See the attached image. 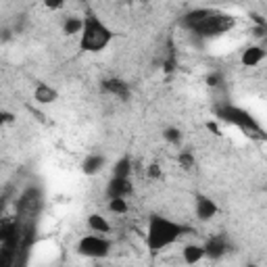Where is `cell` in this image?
I'll return each mask as SVG.
<instances>
[{
    "instance_id": "obj_1",
    "label": "cell",
    "mask_w": 267,
    "mask_h": 267,
    "mask_svg": "<svg viewBox=\"0 0 267 267\" xmlns=\"http://www.w3.org/2000/svg\"><path fill=\"white\" fill-rule=\"evenodd\" d=\"M184 232H188L186 226L182 224H175V221L161 217V215H154L148 221V230H146V247L152 253H159L180 238Z\"/></svg>"
},
{
    "instance_id": "obj_2",
    "label": "cell",
    "mask_w": 267,
    "mask_h": 267,
    "mask_svg": "<svg viewBox=\"0 0 267 267\" xmlns=\"http://www.w3.org/2000/svg\"><path fill=\"white\" fill-rule=\"evenodd\" d=\"M111 40H113V32L94 13H88L79 32V48L86 52H100L109 46Z\"/></svg>"
},
{
    "instance_id": "obj_3",
    "label": "cell",
    "mask_w": 267,
    "mask_h": 267,
    "mask_svg": "<svg viewBox=\"0 0 267 267\" xmlns=\"http://www.w3.org/2000/svg\"><path fill=\"white\" fill-rule=\"evenodd\" d=\"M234 25H236V19L232 15L215 11V9H209V13L203 17V21H200L192 32L196 36H200V38H215V36H221V34L230 32Z\"/></svg>"
},
{
    "instance_id": "obj_4",
    "label": "cell",
    "mask_w": 267,
    "mask_h": 267,
    "mask_svg": "<svg viewBox=\"0 0 267 267\" xmlns=\"http://www.w3.org/2000/svg\"><path fill=\"white\" fill-rule=\"evenodd\" d=\"M215 113L217 117H221L224 121L228 123H234L242 129H247V131H255V134H263V129L259 127V123L255 121V117L251 113H247L244 109L240 106H234V104H221L215 109Z\"/></svg>"
},
{
    "instance_id": "obj_5",
    "label": "cell",
    "mask_w": 267,
    "mask_h": 267,
    "mask_svg": "<svg viewBox=\"0 0 267 267\" xmlns=\"http://www.w3.org/2000/svg\"><path fill=\"white\" fill-rule=\"evenodd\" d=\"M77 251L84 257H90V259H100L106 257L111 251V242L100 234V236H86L79 240L77 244Z\"/></svg>"
},
{
    "instance_id": "obj_6",
    "label": "cell",
    "mask_w": 267,
    "mask_h": 267,
    "mask_svg": "<svg viewBox=\"0 0 267 267\" xmlns=\"http://www.w3.org/2000/svg\"><path fill=\"white\" fill-rule=\"evenodd\" d=\"M19 230L15 234H11L9 238L0 240V267H9L15 261V253L19 247Z\"/></svg>"
},
{
    "instance_id": "obj_7",
    "label": "cell",
    "mask_w": 267,
    "mask_h": 267,
    "mask_svg": "<svg viewBox=\"0 0 267 267\" xmlns=\"http://www.w3.org/2000/svg\"><path fill=\"white\" fill-rule=\"evenodd\" d=\"M131 182L129 177H113L106 186V196L109 198H125L131 194Z\"/></svg>"
},
{
    "instance_id": "obj_8",
    "label": "cell",
    "mask_w": 267,
    "mask_h": 267,
    "mask_svg": "<svg viewBox=\"0 0 267 267\" xmlns=\"http://www.w3.org/2000/svg\"><path fill=\"white\" fill-rule=\"evenodd\" d=\"M102 90L109 92V94H113L121 100H127L129 98V86L121 79H115V77H111V79H104L102 82Z\"/></svg>"
},
{
    "instance_id": "obj_9",
    "label": "cell",
    "mask_w": 267,
    "mask_h": 267,
    "mask_svg": "<svg viewBox=\"0 0 267 267\" xmlns=\"http://www.w3.org/2000/svg\"><path fill=\"white\" fill-rule=\"evenodd\" d=\"M217 213V205L209 196H198L196 198V215L200 221H209L211 217H215Z\"/></svg>"
},
{
    "instance_id": "obj_10",
    "label": "cell",
    "mask_w": 267,
    "mask_h": 267,
    "mask_svg": "<svg viewBox=\"0 0 267 267\" xmlns=\"http://www.w3.org/2000/svg\"><path fill=\"white\" fill-rule=\"evenodd\" d=\"M34 98L40 104H52V102L59 100V92L55 90L52 86H48V84H38L36 90H34Z\"/></svg>"
},
{
    "instance_id": "obj_11",
    "label": "cell",
    "mask_w": 267,
    "mask_h": 267,
    "mask_svg": "<svg viewBox=\"0 0 267 267\" xmlns=\"http://www.w3.org/2000/svg\"><path fill=\"white\" fill-rule=\"evenodd\" d=\"M205 249V257L209 259H217L226 253V238L224 236H213L207 240V244H203Z\"/></svg>"
},
{
    "instance_id": "obj_12",
    "label": "cell",
    "mask_w": 267,
    "mask_h": 267,
    "mask_svg": "<svg viewBox=\"0 0 267 267\" xmlns=\"http://www.w3.org/2000/svg\"><path fill=\"white\" fill-rule=\"evenodd\" d=\"M265 59V50H263V46H249L247 50L242 52V65L244 67H255V65H259L261 61Z\"/></svg>"
},
{
    "instance_id": "obj_13",
    "label": "cell",
    "mask_w": 267,
    "mask_h": 267,
    "mask_svg": "<svg viewBox=\"0 0 267 267\" xmlns=\"http://www.w3.org/2000/svg\"><path fill=\"white\" fill-rule=\"evenodd\" d=\"M102 165H104V157H102V154H90V157H86L82 169L88 175H94V173H98L102 169Z\"/></svg>"
},
{
    "instance_id": "obj_14",
    "label": "cell",
    "mask_w": 267,
    "mask_h": 267,
    "mask_svg": "<svg viewBox=\"0 0 267 267\" xmlns=\"http://www.w3.org/2000/svg\"><path fill=\"white\" fill-rule=\"evenodd\" d=\"M184 261L188 263V265H194V263H198L200 259L205 257V249L200 247V244H188V247H184Z\"/></svg>"
},
{
    "instance_id": "obj_15",
    "label": "cell",
    "mask_w": 267,
    "mask_h": 267,
    "mask_svg": "<svg viewBox=\"0 0 267 267\" xmlns=\"http://www.w3.org/2000/svg\"><path fill=\"white\" fill-rule=\"evenodd\" d=\"M88 226H90V230H94L98 234H109L111 232V224L104 217H100L98 213H92L90 217H88Z\"/></svg>"
},
{
    "instance_id": "obj_16",
    "label": "cell",
    "mask_w": 267,
    "mask_h": 267,
    "mask_svg": "<svg viewBox=\"0 0 267 267\" xmlns=\"http://www.w3.org/2000/svg\"><path fill=\"white\" fill-rule=\"evenodd\" d=\"M129 173H131V159L129 157L119 159L113 167V177H129Z\"/></svg>"
},
{
    "instance_id": "obj_17",
    "label": "cell",
    "mask_w": 267,
    "mask_h": 267,
    "mask_svg": "<svg viewBox=\"0 0 267 267\" xmlns=\"http://www.w3.org/2000/svg\"><path fill=\"white\" fill-rule=\"evenodd\" d=\"M82 25H84V19L69 17V19L65 21L63 30H65V34H67V36H73V34H79V32H82Z\"/></svg>"
},
{
    "instance_id": "obj_18",
    "label": "cell",
    "mask_w": 267,
    "mask_h": 267,
    "mask_svg": "<svg viewBox=\"0 0 267 267\" xmlns=\"http://www.w3.org/2000/svg\"><path fill=\"white\" fill-rule=\"evenodd\" d=\"M109 209L113 211V213H127V203H125V198H111Z\"/></svg>"
},
{
    "instance_id": "obj_19",
    "label": "cell",
    "mask_w": 267,
    "mask_h": 267,
    "mask_svg": "<svg viewBox=\"0 0 267 267\" xmlns=\"http://www.w3.org/2000/svg\"><path fill=\"white\" fill-rule=\"evenodd\" d=\"M165 138H167V142H171V144H180L182 134H180V129H175V127H167V129H165Z\"/></svg>"
},
{
    "instance_id": "obj_20",
    "label": "cell",
    "mask_w": 267,
    "mask_h": 267,
    "mask_svg": "<svg viewBox=\"0 0 267 267\" xmlns=\"http://www.w3.org/2000/svg\"><path fill=\"white\" fill-rule=\"evenodd\" d=\"M180 163H182L186 169H192V167H194V157H192L190 152H182V154H180Z\"/></svg>"
},
{
    "instance_id": "obj_21",
    "label": "cell",
    "mask_w": 267,
    "mask_h": 267,
    "mask_svg": "<svg viewBox=\"0 0 267 267\" xmlns=\"http://www.w3.org/2000/svg\"><path fill=\"white\" fill-rule=\"evenodd\" d=\"M44 5H46V9L59 11V9H63V5H65V0H44Z\"/></svg>"
},
{
    "instance_id": "obj_22",
    "label": "cell",
    "mask_w": 267,
    "mask_h": 267,
    "mask_svg": "<svg viewBox=\"0 0 267 267\" xmlns=\"http://www.w3.org/2000/svg\"><path fill=\"white\" fill-rule=\"evenodd\" d=\"M13 121H15V115H13V113L0 111V123H13Z\"/></svg>"
},
{
    "instance_id": "obj_23",
    "label": "cell",
    "mask_w": 267,
    "mask_h": 267,
    "mask_svg": "<svg viewBox=\"0 0 267 267\" xmlns=\"http://www.w3.org/2000/svg\"><path fill=\"white\" fill-rule=\"evenodd\" d=\"M209 86H219L221 84V75H217V73H213V75H209Z\"/></svg>"
},
{
    "instance_id": "obj_24",
    "label": "cell",
    "mask_w": 267,
    "mask_h": 267,
    "mask_svg": "<svg viewBox=\"0 0 267 267\" xmlns=\"http://www.w3.org/2000/svg\"><path fill=\"white\" fill-rule=\"evenodd\" d=\"M148 175H150V177H161L159 167H157V165H150V167H148Z\"/></svg>"
}]
</instances>
